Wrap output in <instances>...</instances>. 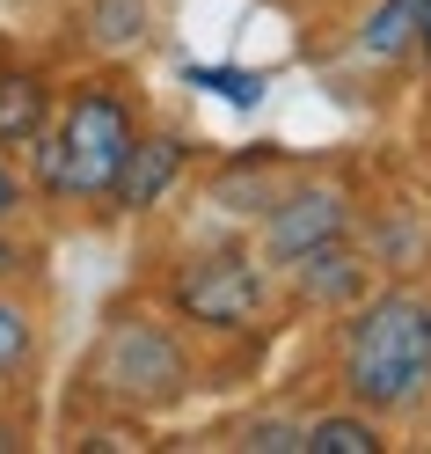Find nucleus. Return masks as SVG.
<instances>
[{"mask_svg": "<svg viewBox=\"0 0 431 454\" xmlns=\"http://www.w3.org/2000/svg\"><path fill=\"white\" fill-rule=\"evenodd\" d=\"M37 271V249L15 235V227H0V286H22V278Z\"/></svg>", "mask_w": 431, "mask_h": 454, "instance_id": "a211bd4d", "label": "nucleus"}, {"mask_svg": "<svg viewBox=\"0 0 431 454\" xmlns=\"http://www.w3.org/2000/svg\"><path fill=\"white\" fill-rule=\"evenodd\" d=\"M285 176H293V161H285L278 147L227 154L212 176L197 184V213H205V227H197V235H249V227L271 213V198L285 191Z\"/></svg>", "mask_w": 431, "mask_h": 454, "instance_id": "0eeeda50", "label": "nucleus"}, {"mask_svg": "<svg viewBox=\"0 0 431 454\" xmlns=\"http://www.w3.org/2000/svg\"><path fill=\"white\" fill-rule=\"evenodd\" d=\"M329 381L343 403L373 418H417L431 403V294L410 278H381L358 308L336 316Z\"/></svg>", "mask_w": 431, "mask_h": 454, "instance_id": "f257e3e1", "label": "nucleus"}, {"mask_svg": "<svg viewBox=\"0 0 431 454\" xmlns=\"http://www.w3.org/2000/svg\"><path fill=\"white\" fill-rule=\"evenodd\" d=\"M59 147H66V191L59 213H110V184L132 154V139L147 132V110H139V89L125 74H81L59 89Z\"/></svg>", "mask_w": 431, "mask_h": 454, "instance_id": "20e7f679", "label": "nucleus"}, {"mask_svg": "<svg viewBox=\"0 0 431 454\" xmlns=\"http://www.w3.org/2000/svg\"><path fill=\"white\" fill-rule=\"evenodd\" d=\"M154 301L176 316L190 337H256L278 308V271L256 257L249 235H197L183 257H168V271L154 278Z\"/></svg>", "mask_w": 431, "mask_h": 454, "instance_id": "7ed1b4c3", "label": "nucleus"}, {"mask_svg": "<svg viewBox=\"0 0 431 454\" xmlns=\"http://www.w3.org/2000/svg\"><path fill=\"white\" fill-rule=\"evenodd\" d=\"M300 454H388V418H373L358 403H329L307 418Z\"/></svg>", "mask_w": 431, "mask_h": 454, "instance_id": "f8f14e48", "label": "nucleus"}, {"mask_svg": "<svg viewBox=\"0 0 431 454\" xmlns=\"http://www.w3.org/2000/svg\"><path fill=\"white\" fill-rule=\"evenodd\" d=\"M81 388L103 411L161 418L197 388V337L161 301H125L103 316L89 359H81Z\"/></svg>", "mask_w": 431, "mask_h": 454, "instance_id": "f03ea898", "label": "nucleus"}, {"mask_svg": "<svg viewBox=\"0 0 431 454\" xmlns=\"http://www.w3.org/2000/svg\"><path fill=\"white\" fill-rule=\"evenodd\" d=\"M300 433H307V418L293 403H264L227 425V447L235 454H300Z\"/></svg>", "mask_w": 431, "mask_h": 454, "instance_id": "2eb2a0df", "label": "nucleus"}, {"mask_svg": "<svg viewBox=\"0 0 431 454\" xmlns=\"http://www.w3.org/2000/svg\"><path fill=\"white\" fill-rule=\"evenodd\" d=\"M51 110H59V81H51V67L37 59H0V147H22L30 132L51 125Z\"/></svg>", "mask_w": 431, "mask_h": 454, "instance_id": "9b49d317", "label": "nucleus"}, {"mask_svg": "<svg viewBox=\"0 0 431 454\" xmlns=\"http://www.w3.org/2000/svg\"><path fill=\"white\" fill-rule=\"evenodd\" d=\"M30 206H37V198H30V184H22V161L0 147V227H15Z\"/></svg>", "mask_w": 431, "mask_h": 454, "instance_id": "f3484780", "label": "nucleus"}, {"mask_svg": "<svg viewBox=\"0 0 431 454\" xmlns=\"http://www.w3.org/2000/svg\"><path fill=\"white\" fill-rule=\"evenodd\" d=\"M183 89L212 96V103H227V110H264L271 81L256 74V67H183Z\"/></svg>", "mask_w": 431, "mask_h": 454, "instance_id": "dca6fc26", "label": "nucleus"}, {"mask_svg": "<svg viewBox=\"0 0 431 454\" xmlns=\"http://www.w3.org/2000/svg\"><path fill=\"white\" fill-rule=\"evenodd\" d=\"M417 30H424V0H366L351 15V59L366 74H402L417 67Z\"/></svg>", "mask_w": 431, "mask_h": 454, "instance_id": "1a4fd4ad", "label": "nucleus"}, {"mask_svg": "<svg viewBox=\"0 0 431 454\" xmlns=\"http://www.w3.org/2000/svg\"><path fill=\"white\" fill-rule=\"evenodd\" d=\"M358 213H366V198H358V184L343 176V168H293L285 191L271 198V213L249 227V242H256V257L271 271H285V264H300L307 249L358 235Z\"/></svg>", "mask_w": 431, "mask_h": 454, "instance_id": "39448f33", "label": "nucleus"}, {"mask_svg": "<svg viewBox=\"0 0 431 454\" xmlns=\"http://www.w3.org/2000/svg\"><path fill=\"white\" fill-rule=\"evenodd\" d=\"M197 176V139L183 125H147L132 139V154L110 184V213L118 220H154L183 198V184Z\"/></svg>", "mask_w": 431, "mask_h": 454, "instance_id": "423d86ee", "label": "nucleus"}, {"mask_svg": "<svg viewBox=\"0 0 431 454\" xmlns=\"http://www.w3.org/2000/svg\"><path fill=\"white\" fill-rule=\"evenodd\" d=\"M81 30H89V44L103 51V59H125V51L147 44L154 8L147 0H89V8H81Z\"/></svg>", "mask_w": 431, "mask_h": 454, "instance_id": "ddd939ff", "label": "nucleus"}, {"mask_svg": "<svg viewBox=\"0 0 431 454\" xmlns=\"http://www.w3.org/2000/svg\"><path fill=\"white\" fill-rule=\"evenodd\" d=\"M417 67H424V81H431V0H424V30H417Z\"/></svg>", "mask_w": 431, "mask_h": 454, "instance_id": "6ab92c4d", "label": "nucleus"}, {"mask_svg": "<svg viewBox=\"0 0 431 454\" xmlns=\"http://www.w3.org/2000/svg\"><path fill=\"white\" fill-rule=\"evenodd\" d=\"M366 249V264L381 271V278H410L424 264V249H431V227H424V206H410V198H388V206H366L358 213V235Z\"/></svg>", "mask_w": 431, "mask_h": 454, "instance_id": "9d476101", "label": "nucleus"}, {"mask_svg": "<svg viewBox=\"0 0 431 454\" xmlns=\"http://www.w3.org/2000/svg\"><path fill=\"white\" fill-rule=\"evenodd\" d=\"M37 345H44V330H37V308L22 301L15 286H0V388H22V381H30Z\"/></svg>", "mask_w": 431, "mask_h": 454, "instance_id": "4468645a", "label": "nucleus"}, {"mask_svg": "<svg viewBox=\"0 0 431 454\" xmlns=\"http://www.w3.org/2000/svg\"><path fill=\"white\" fill-rule=\"evenodd\" d=\"M373 286H381V271L366 264V249L343 235V242H322V249H307L300 264H285L278 271V301L285 308H300V316H343V308H358Z\"/></svg>", "mask_w": 431, "mask_h": 454, "instance_id": "6e6552de", "label": "nucleus"}]
</instances>
